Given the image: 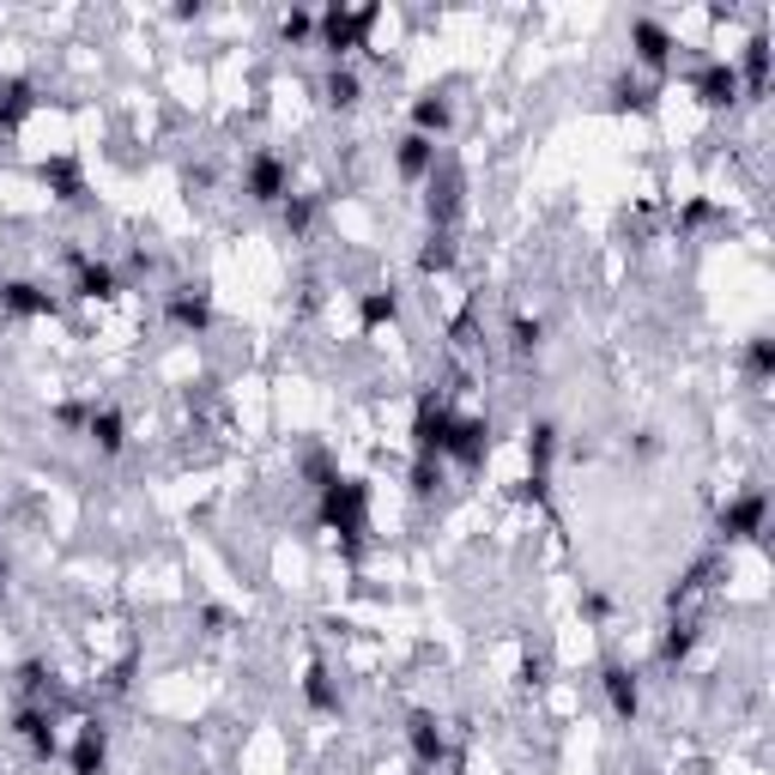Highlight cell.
<instances>
[{
    "instance_id": "cell-1",
    "label": "cell",
    "mask_w": 775,
    "mask_h": 775,
    "mask_svg": "<svg viewBox=\"0 0 775 775\" xmlns=\"http://www.w3.org/2000/svg\"><path fill=\"white\" fill-rule=\"evenodd\" d=\"M370 25H376V7H358V13H346V7H327V13L315 18V37H322L327 55H346V49H358V42H364Z\"/></svg>"
},
{
    "instance_id": "cell-2",
    "label": "cell",
    "mask_w": 775,
    "mask_h": 775,
    "mask_svg": "<svg viewBox=\"0 0 775 775\" xmlns=\"http://www.w3.org/2000/svg\"><path fill=\"white\" fill-rule=\"evenodd\" d=\"M242 188H249V200H261V207L285 200V195H291V158H279V152H254L249 170H242Z\"/></svg>"
},
{
    "instance_id": "cell-3",
    "label": "cell",
    "mask_w": 775,
    "mask_h": 775,
    "mask_svg": "<svg viewBox=\"0 0 775 775\" xmlns=\"http://www.w3.org/2000/svg\"><path fill=\"white\" fill-rule=\"evenodd\" d=\"M13 734L25 739L30 758H42V763L55 758V746H61V739H55V715H49V703H25V709H18V715H13Z\"/></svg>"
},
{
    "instance_id": "cell-4",
    "label": "cell",
    "mask_w": 775,
    "mask_h": 775,
    "mask_svg": "<svg viewBox=\"0 0 775 775\" xmlns=\"http://www.w3.org/2000/svg\"><path fill=\"white\" fill-rule=\"evenodd\" d=\"M763 522H770L763 491H746V497L727 503V515H721V539H763Z\"/></svg>"
},
{
    "instance_id": "cell-5",
    "label": "cell",
    "mask_w": 775,
    "mask_h": 775,
    "mask_svg": "<svg viewBox=\"0 0 775 775\" xmlns=\"http://www.w3.org/2000/svg\"><path fill=\"white\" fill-rule=\"evenodd\" d=\"M395 164H400V176H407V183H430V176L442 170V146L424 140V134H407V140L395 146Z\"/></svg>"
},
{
    "instance_id": "cell-6",
    "label": "cell",
    "mask_w": 775,
    "mask_h": 775,
    "mask_svg": "<svg viewBox=\"0 0 775 775\" xmlns=\"http://www.w3.org/2000/svg\"><path fill=\"white\" fill-rule=\"evenodd\" d=\"M600 685H607V703L618 721H636V709H642V685H636V673L624 661H607V673H600Z\"/></svg>"
},
{
    "instance_id": "cell-7",
    "label": "cell",
    "mask_w": 775,
    "mask_h": 775,
    "mask_svg": "<svg viewBox=\"0 0 775 775\" xmlns=\"http://www.w3.org/2000/svg\"><path fill=\"white\" fill-rule=\"evenodd\" d=\"M170 322L183 327V334H200V327L212 322L207 291H195V285H176V291H170Z\"/></svg>"
},
{
    "instance_id": "cell-8",
    "label": "cell",
    "mask_w": 775,
    "mask_h": 775,
    "mask_svg": "<svg viewBox=\"0 0 775 775\" xmlns=\"http://www.w3.org/2000/svg\"><path fill=\"white\" fill-rule=\"evenodd\" d=\"M630 42H636V61H642V67H666V61H673V37H666L654 18H636Z\"/></svg>"
},
{
    "instance_id": "cell-9",
    "label": "cell",
    "mask_w": 775,
    "mask_h": 775,
    "mask_svg": "<svg viewBox=\"0 0 775 775\" xmlns=\"http://www.w3.org/2000/svg\"><path fill=\"white\" fill-rule=\"evenodd\" d=\"M0 310H7V315H49V310H55V297L37 291V285H25V279H13V285H0Z\"/></svg>"
},
{
    "instance_id": "cell-10",
    "label": "cell",
    "mask_w": 775,
    "mask_h": 775,
    "mask_svg": "<svg viewBox=\"0 0 775 775\" xmlns=\"http://www.w3.org/2000/svg\"><path fill=\"white\" fill-rule=\"evenodd\" d=\"M103 751H110L103 727H98V721H85V727H79V746H73V775H98V770H103Z\"/></svg>"
},
{
    "instance_id": "cell-11",
    "label": "cell",
    "mask_w": 775,
    "mask_h": 775,
    "mask_svg": "<svg viewBox=\"0 0 775 775\" xmlns=\"http://www.w3.org/2000/svg\"><path fill=\"white\" fill-rule=\"evenodd\" d=\"M30 110H37V98H30V85H25V79H0V127L13 134V127L25 122Z\"/></svg>"
},
{
    "instance_id": "cell-12",
    "label": "cell",
    "mask_w": 775,
    "mask_h": 775,
    "mask_svg": "<svg viewBox=\"0 0 775 775\" xmlns=\"http://www.w3.org/2000/svg\"><path fill=\"white\" fill-rule=\"evenodd\" d=\"M697 91H703L709 110H721V103H734V98H739V73L727 67V61H715V67H709L703 79H697Z\"/></svg>"
},
{
    "instance_id": "cell-13",
    "label": "cell",
    "mask_w": 775,
    "mask_h": 775,
    "mask_svg": "<svg viewBox=\"0 0 775 775\" xmlns=\"http://www.w3.org/2000/svg\"><path fill=\"white\" fill-rule=\"evenodd\" d=\"M115 267L110 261H79V297H115Z\"/></svg>"
},
{
    "instance_id": "cell-14",
    "label": "cell",
    "mask_w": 775,
    "mask_h": 775,
    "mask_svg": "<svg viewBox=\"0 0 775 775\" xmlns=\"http://www.w3.org/2000/svg\"><path fill=\"white\" fill-rule=\"evenodd\" d=\"M449 267H454V237L449 230H430L424 254H418V273H449Z\"/></svg>"
},
{
    "instance_id": "cell-15",
    "label": "cell",
    "mask_w": 775,
    "mask_h": 775,
    "mask_svg": "<svg viewBox=\"0 0 775 775\" xmlns=\"http://www.w3.org/2000/svg\"><path fill=\"white\" fill-rule=\"evenodd\" d=\"M358 91H364V79H358L352 67H334V73H327V103H334V110H352Z\"/></svg>"
},
{
    "instance_id": "cell-16",
    "label": "cell",
    "mask_w": 775,
    "mask_h": 775,
    "mask_svg": "<svg viewBox=\"0 0 775 775\" xmlns=\"http://www.w3.org/2000/svg\"><path fill=\"white\" fill-rule=\"evenodd\" d=\"M509 352H515V358L527 364V358L539 352V322H527V315H522V322L509 327Z\"/></svg>"
},
{
    "instance_id": "cell-17",
    "label": "cell",
    "mask_w": 775,
    "mask_h": 775,
    "mask_svg": "<svg viewBox=\"0 0 775 775\" xmlns=\"http://www.w3.org/2000/svg\"><path fill=\"white\" fill-rule=\"evenodd\" d=\"M395 310H400V297H395V291H370V297H364V327L395 322Z\"/></svg>"
},
{
    "instance_id": "cell-18",
    "label": "cell",
    "mask_w": 775,
    "mask_h": 775,
    "mask_svg": "<svg viewBox=\"0 0 775 775\" xmlns=\"http://www.w3.org/2000/svg\"><path fill=\"white\" fill-rule=\"evenodd\" d=\"M746 364H751V382H763V376H770V364H775V352H770V339H751V352H746Z\"/></svg>"
}]
</instances>
